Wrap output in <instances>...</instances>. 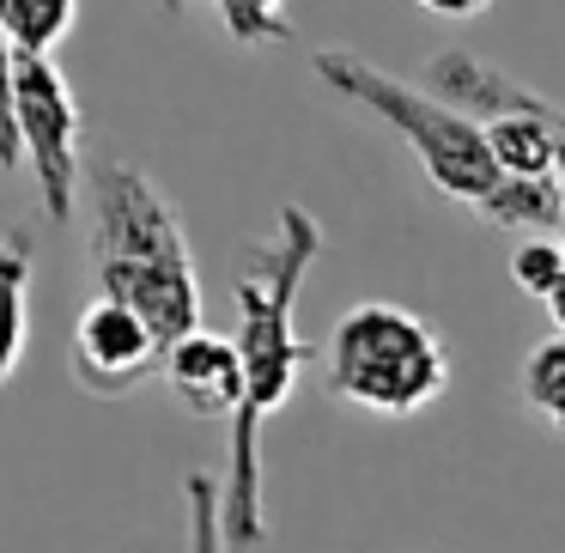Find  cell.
<instances>
[{"label":"cell","instance_id":"cell-17","mask_svg":"<svg viewBox=\"0 0 565 553\" xmlns=\"http://www.w3.org/2000/svg\"><path fill=\"white\" fill-rule=\"evenodd\" d=\"M547 237H553V244L565 249V201H559V220H553V232H547Z\"/></svg>","mask_w":565,"mask_h":553},{"label":"cell","instance_id":"cell-2","mask_svg":"<svg viewBox=\"0 0 565 553\" xmlns=\"http://www.w3.org/2000/svg\"><path fill=\"white\" fill-rule=\"evenodd\" d=\"M92 280L98 298L135 310L164 353L201 329V274L183 220L164 189L128 159L92 171Z\"/></svg>","mask_w":565,"mask_h":553},{"label":"cell","instance_id":"cell-16","mask_svg":"<svg viewBox=\"0 0 565 553\" xmlns=\"http://www.w3.org/2000/svg\"><path fill=\"white\" fill-rule=\"evenodd\" d=\"M547 317H553V334H565V280L547 293Z\"/></svg>","mask_w":565,"mask_h":553},{"label":"cell","instance_id":"cell-14","mask_svg":"<svg viewBox=\"0 0 565 553\" xmlns=\"http://www.w3.org/2000/svg\"><path fill=\"white\" fill-rule=\"evenodd\" d=\"M13 74H19V50L0 31V171L19 164V123H13Z\"/></svg>","mask_w":565,"mask_h":553},{"label":"cell","instance_id":"cell-1","mask_svg":"<svg viewBox=\"0 0 565 553\" xmlns=\"http://www.w3.org/2000/svg\"><path fill=\"white\" fill-rule=\"evenodd\" d=\"M322 249V225L298 201H286L274 232L249 249L237 274V353H244V407L232 414V444H225V547L256 553L268 541V511H262V426L292 402L298 377L310 365V347L298 341V293Z\"/></svg>","mask_w":565,"mask_h":553},{"label":"cell","instance_id":"cell-7","mask_svg":"<svg viewBox=\"0 0 565 553\" xmlns=\"http://www.w3.org/2000/svg\"><path fill=\"white\" fill-rule=\"evenodd\" d=\"M164 383L195 419H232L244 407V353L232 334L195 329L164 353Z\"/></svg>","mask_w":565,"mask_h":553},{"label":"cell","instance_id":"cell-9","mask_svg":"<svg viewBox=\"0 0 565 553\" xmlns=\"http://www.w3.org/2000/svg\"><path fill=\"white\" fill-rule=\"evenodd\" d=\"M79 25V0H0V31L19 55H55Z\"/></svg>","mask_w":565,"mask_h":553},{"label":"cell","instance_id":"cell-3","mask_svg":"<svg viewBox=\"0 0 565 553\" xmlns=\"http://www.w3.org/2000/svg\"><path fill=\"white\" fill-rule=\"evenodd\" d=\"M310 62H317V79L329 92H341L347 104L383 116V123L414 147L419 171H426V183L438 189V195L468 201L475 213H487L492 201H499V189L511 183V177L499 171V159H492V147H487V128L468 110L444 104L438 92L402 86L395 74L371 67L365 55H353V50H317Z\"/></svg>","mask_w":565,"mask_h":553},{"label":"cell","instance_id":"cell-10","mask_svg":"<svg viewBox=\"0 0 565 553\" xmlns=\"http://www.w3.org/2000/svg\"><path fill=\"white\" fill-rule=\"evenodd\" d=\"M523 407L541 426L565 432V334H547L523 359Z\"/></svg>","mask_w":565,"mask_h":553},{"label":"cell","instance_id":"cell-5","mask_svg":"<svg viewBox=\"0 0 565 553\" xmlns=\"http://www.w3.org/2000/svg\"><path fill=\"white\" fill-rule=\"evenodd\" d=\"M13 123H19V159L31 164L43 220L67 225L79 208V183H86V116L67 86V74L50 55H19L13 74Z\"/></svg>","mask_w":565,"mask_h":553},{"label":"cell","instance_id":"cell-15","mask_svg":"<svg viewBox=\"0 0 565 553\" xmlns=\"http://www.w3.org/2000/svg\"><path fill=\"white\" fill-rule=\"evenodd\" d=\"M419 13H431V19H480L492 7V0H414Z\"/></svg>","mask_w":565,"mask_h":553},{"label":"cell","instance_id":"cell-13","mask_svg":"<svg viewBox=\"0 0 565 553\" xmlns=\"http://www.w3.org/2000/svg\"><path fill=\"white\" fill-rule=\"evenodd\" d=\"M511 280L523 286L529 298L547 305V293L565 280V249L553 244V237H523V244L511 249Z\"/></svg>","mask_w":565,"mask_h":553},{"label":"cell","instance_id":"cell-4","mask_svg":"<svg viewBox=\"0 0 565 553\" xmlns=\"http://www.w3.org/2000/svg\"><path fill=\"white\" fill-rule=\"evenodd\" d=\"M329 390L377 419H414L450 383V347L402 305H353L329 329Z\"/></svg>","mask_w":565,"mask_h":553},{"label":"cell","instance_id":"cell-12","mask_svg":"<svg viewBox=\"0 0 565 553\" xmlns=\"http://www.w3.org/2000/svg\"><path fill=\"white\" fill-rule=\"evenodd\" d=\"M189 499V553H232L225 547V499L213 475H189L183 480Z\"/></svg>","mask_w":565,"mask_h":553},{"label":"cell","instance_id":"cell-18","mask_svg":"<svg viewBox=\"0 0 565 553\" xmlns=\"http://www.w3.org/2000/svg\"><path fill=\"white\" fill-rule=\"evenodd\" d=\"M164 13H189V7H195V0H159Z\"/></svg>","mask_w":565,"mask_h":553},{"label":"cell","instance_id":"cell-11","mask_svg":"<svg viewBox=\"0 0 565 553\" xmlns=\"http://www.w3.org/2000/svg\"><path fill=\"white\" fill-rule=\"evenodd\" d=\"M213 7H220V25L232 31V43H244V50L292 43V25H286V0H213Z\"/></svg>","mask_w":565,"mask_h":553},{"label":"cell","instance_id":"cell-8","mask_svg":"<svg viewBox=\"0 0 565 553\" xmlns=\"http://www.w3.org/2000/svg\"><path fill=\"white\" fill-rule=\"evenodd\" d=\"M31 334V244L25 232L0 237V390L13 383Z\"/></svg>","mask_w":565,"mask_h":553},{"label":"cell","instance_id":"cell-6","mask_svg":"<svg viewBox=\"0 0 565 553\" xmlns=\"http://www.w3.org/2000/svg\"><path fill=\"white\" fill-rule=\"evenodd\" d=\"M67 365H74V383H86L92 395L116 402V395L140 390L147 377H159L164 347L128 305L92 298V305L79 310V322H74V353H67Z\"/></svg>","mask_w":565,"mask_h":553}]
</instances>
